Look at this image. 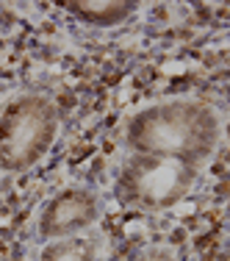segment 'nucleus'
<instances>
[{"instance_id": "nucleus-7", "label": "nucleus", "mask_w": 230, "mask_h": 261, "mask_svg": "<svg viewBox=\"0 0 230 261\" xmlns=\"http://www.w3.org/2000/svg\"><path fill=\"white\" fill-rule=\"evenodd\" d=\"M125 261H180V253L169 242H150V245H141L139 250H133Z\"/></svg>"}, {"instance_id": "nucleus-3", "label": "nucleus", "mask_w": 230, "mask_h": 261, "mask_svg": "<svg viewBox=\"0 0 230 261\" xmlns=\"http://www.w3.org/2000/svg\"><path fill=\"white\" fill-rule=\"evenodd\" d=\"M203 175L205 170L180 164V161L122 153L111 189L125 208L141 211V214H161L189 200L200 186Z\"/></svg>"}, {"instance_id": "nucleus-6", "label": "nucleus", "mask_w": 230, "mask_h": 261, "mask_svg": "<svg viewBox=\"0 0 230 261\" xmlns=\"http://www.w3.org/2000/svg\"><path fill=\"white\" fill-rule=\"evenodd\" d=\"M64 11L89 28H117L133 20L141 11V3H133V0H72V3H64Z\"/></svg>"}, {"instance_id": "nucleus-2", "label": "nucleus", "mask_w": 230, "mask_h": 261, "mask_svg": "<svg viewBox=\"0 0 230 261\" xmlns=\"http://www.w3.org/2000/svg\"><path fill=\"white\" fill-rule=\"evenodd\" d=\"M61 136V111L47 92L20 89L0 103V175L39 167Z\"/></svg>"}, {"instance_id": "nucleus-5", "label": "nucleus", "mask_w": 230, "mask_h": 261, "mask_svg": "<svg viewBox=\"0 0 230 261\" xmlns=\"http://www.w3.org/2000/svg\"><path fill=\"white\" fill-rule=\"evenodd\" d=\"M108 242L100 228L42 242L34 261H105Z\"/></svg>"}, {"instance_id": "nucleus-4", "label": "nucleus", "mask_w": 230, "mask_h": 261, "mask_svg": "<svg viewBox=\"0 0 230 261\" xmlns=\"http://www.w3.org/2000/svg\"><path fill=\"white\" fill-rule=\"evenodd\" d=\"M105 214L103 195L89 184H64L39 203L34 214L36 242H50L61 236L83 233L100 225Z\"/></svg>"}, {"instance_id": "nucleus-1", "label": "nucleus", "mask_w": 230, "mask_h": 261, "mask_svg": "<svg viewBox=\"0 0 230 261\" xmlns=\"http://www.w3.org/2000/svg\"><path fill=\"white\" fill-rule=\"evenodd\" d=\"M117 139L125 153L208 170L225 142V114L205 97H158L130 109L120 120Z\"/></svg>"}]
</instances>
